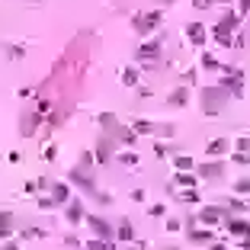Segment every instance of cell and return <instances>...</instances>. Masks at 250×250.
<instances>
[{
	"label": "cell",
	"instance_id": "12",
	"mask_svg": "<svg viewBox=\"0 0 250 250\" xmlns=\"http://www.w3.org/2000/svg\"><path fill=\"white\" fill-rule=\"evenodd\" d=\"M212 237H215V231H212V228H196V221H192V225H190V231H186V241H190V244H212Z\"/></svg>",
	"mask_w": 250,
	"mask_h": 250
},
{
	"label": "cell",
	"instance_id": "45",
	"mask_svg": "<svg viewBox=\"0 0 250 250\" xmlns=\"http://www.w3.org/2000/svg\"><path fill=\"white\" fill-rule=\"evenodd\" d=\"M132 199H135V202H144V190H132Z\"/></svg>",
	"mask_w": 250,
	"mask_h": 250
},
{
	"label": "cell",
	"instance_id": "47",
	"mask_svg": "<svg viewBox=\"0 0 250 250\" xmlns=\"http://www.w3.org/2000/svg\"><path fill=\"white\" fill-rule=\"evenodd\" d=\"M241 250H250V237H241V244H237Z\"/></svg>",
	"mask_w": 250,
	"mask_h": 250
},
{
	"label": "cell",
	"instance_id": "9",
	"mask_svg": "<svg viewBox=\"0 0 250 250\" xmlns=\"http://www.w3.org/2000/svg\"><path fill=\"white\" fill-rule=\"evenodd\" d=\"M186 42H190L192 48H202L205 42H209V29H205L202 23H190L186 26Z\"/></svg>",
	"mask_w": 250,
	"mask_h": 250
},
{
	"label": "cell",
	"instance_id": "37",
	"mask_svg": "<svg viewBox=\"0 0 250 250\" xmlns=\"http://www.w3.org/2000/svg\"><path fill=\"white\" fill-rule=\"evenodd\" d=\"M7 55L16 61V58H23V55H26V48L23 45H7Z\"/></svg>",
	"mask_w": 250,
	"mask_h": 250
},
{
	"label": "cell",
	"instance_id": "7",
	"mask_svg": "<svg viewBox=\"0 0 250 250\" xmlns=\"http://www.w3.org/2000/svg\"><path fill=\"white\" fill-rule=\"evenodd\" d=\"M221 173H225V164H221V160H202V164H196L199 180H218Z\"/></svg>",
	"mask_w": 250,
	"mask_h": 250
},
{
	"label": "cell",
	"instance_id": "4",
	"mask_svg": "<svg viewBox=\"0 0 250 250\" xmlns=\"http://www.w3.org/2000/svg\"><path fill=\"white\" fill-rule=\"evenodd\" d=\"M157 58H160V38H151V42H141V45H138V64H141V68L157 64Z\"/></svg>",
	"mask_w": 250,
	"mask_h": 250
},
{
	"label": "cell",
	"instance_id": "30",
	"mask_svg": "<svg viewBox=\"0 0 250 250\" xmlns=\"http://www.w3.org/2000/svg\"><path fill=\"white\" fill-rule=\"evenodd\" d=\"M221 23H228L231 29H237V23H241V10H228V13L221 16Z\"/></svg>",
	"mask_w": 250,
	"mask_h": 250
},
{
	"label": "cell",
	"instance_id": "20",
	"mask_svg": "<svg viewBox=\"0 0 250 250\" xmlns=\"http://www.w3.org/2000/svg\"><path fill=\"white\" fill-rule=\"evenodd\" d=\"M115 241H122V244L135 241V228H132V221H129V218H122L119 225H115Z\"/></svg>",
	"mask_w": 250,
	"mask_h": 250
},
{
	"label": "cell",
	"instance_id": "38",
	"mask_svg": "<svg viewBox=\"0 0 250 250\" xmlns=\"http://www.w3.org/2000/svg\"><path fill=\"white\" fill-rule=\"evenodd\" d=\"M38 190H42V183H38V180H29L23 186V192H29V196H32V192H38Z\"/></svg>",
	"mask_w": 250,
	"mask_h": 250
},
{
	"label": "cell",
	"instance_id": "3",
	"mask_svg": "<svg viewBox=\"0 0 250 250\" xmlns=\"http://www.w3.org/2000/svg\"><path fill=\"white\" fill-rule=\"evenodd\" d=\"M225 218H228V212L221 209V205H202L196 212V221H202L205 228H215V225H225Z\"/></svg>",
	"mask_w": 250,
	"mask_h": 250
},
{
	"label": "cell",
	"instance_id": "17",
	"mask_svg": "<svg viewBox=\"0 0 250 250\" xmlns=\"http://www.w3.org/2000/svg\"><path fill=\"white\" fill-rule=\"evenodd\" d=\"M228 151H231V141H228V135L212 138V141L205 144V154H209V157H221V154H228Z\"/></svg>",
	"mask_w": 250,
	"mask_h": 250
},
{
	"label": "cell",
	"instance_id": "16",
	"mask_svg": "<svg viewBox=\"0 0 250 250\" xmlns=\"http://www.w3.org/2000/svg\"><path fill=\"white\" fill-rule=\"evenodd\" d=\"M225 228L231 237H250V221L244 218H225Z\"/></svg>",
	"mask_w": 250,
	"mask_h": 250
},
{
	"label": "cell",
	"instance_id": "39",
	"mask_svg": "<svg viewBox=\"0 0 250 250\" xmlns=\"http://www.w3.org/2000/svg\"><path fill=\"white\" fill-rule=\"evenodd\" d=\"M212 3H215V0H192V7H196V10H209Z\"/></svg>",
	"mask_w": 250,
	"mask_h": 250
},
{
	"label": "cell",
	"instance_id": "33",
	"mask_svg": "<svg viewBox=\"0 0 250 250\" xmlns=\"http://www.w3.org/2000/svg\"><path fill=\"white\" fill-rule=\"evenodd\" d=\"M225 202H228V209H234V212H247V202H244V199H237V196L225 199Z\"/></svg>",
	"mask_w": 250,
	"mask_h": 250
},
{
	"label": "cell",
	"instance_id": "21",
	"mask_svg": "<svg viewBox=\"0 0 250 250\" xmlns=\"http://www.w3.org/2000/svg\"><path fill=\"white\" fill-rule=\"evenodd\" d=\"M119 80L125 83V87H138V80H141V71L129 64V68H122V71H119Z\"/></svg>",
	"mask_w": 250,
	"mask_h": 250
},
{
	"label": "cell",
	"instance_id": "8",
	"mask_svg": "<svg viewBox=\"0 0 250 250\" xmlns=\"http://www.w3.org/2000/svg\"><path fill=\"white\" fill-rule=\"evenodd\" d=\"M221 87L228 90V96H231V99H241V96H244V77H241V71H234V74H225Z\"/></svg>",
	"mask_w": 250,
	"mask_h": 250
},
{
	"label": "cell",
	"instance_id": "6",
	"mask_svg": "<svg viewBox=\"0 0 250 250\" xmlns=\"http://www.w3.org/2000/svg\"><path fill=\"white\" fill-rule=\"evenodd\" d=\"M83 221L90 225V231H93L96 237H103V241H109V237H113V241H115V228L109 225V221L103 218V215H87Z\"/></svg>",
	"mask_w": 250,
	"mask_h": 250
},
{
	"label": "cell",
	"instance_id": "44",
	"mask_svg": "<svg viewBox=\"0 0 250 250\" xmlns=\"http://www.w3.org/2000/svg\"><path fill=\"white\" fill-rule=\"evenodd\" d=\"M7 160H10V164H19L23 157H19V151H10V154H7Z\"/></svg>",
	"mask_w": 250,
	"mask_h": 250
},
{
	"label": "cell",
	"instance_id": "40",
	"mask_svg": "<svg viewBox=\"0 0 250 250\" xmlns=\"http://www.w3.org/2000/svg\"><path fill=\"white\" fill-rule=\"evenodd\" d=\"M125 250H148V244H144V241H129V247H125Z\"/></svg>",
	"mask_w": 250,
	"mask_h": 250
},
{
	"label": "cell",
	"instance_id": "24",
	"mask_svg": "<svg viewBox=\"0 0 250 250\" xmlns=\"http://www.w3.org/2000/svg\"><path fill=\"white\" fill-rule=\"evenodd\" d=\"M42 237H48L45 228H23L19 231V241H42Z\"/></svg>",
	"mask_w": 250,
	"mask_h": 250
},
{
	"label": "cell",
	"instance_id": "35",
	"mask_svg": "<svg viewBox=\"0 0 250 250\" xmlns=\"http://www.w3.org/2000/svg\"><path fill=\"white\" fill-rule=\"evenodd\" d=\"M231 148H234V151H250V135H241Z\"/></svg>",
	"mask_w": 250,
	"mask_h": 250
},
{
	"label": "cell",
	"instance_id": "31",
	"mask_svg": "<svg viewBox=\"0 0 250 250\" xmlns=\"http://www.w3.org/2000/svg\"><path fill=\"white\" fill-rule=\"evenodd\" d=\"M234 196H250V176H241L234 183Z\"/></svg>",
	"mask_w": 250,
	"mask_h": 250
},
{
	"label": "cell",
	"instance_id": "46",
	"mask_svg": "<svg viewBox=\"0 0 250 250\" xmlns=\"http://www.w3.org/2000/svg\"><path fill=\"white\" fill-rule=\"evenodd\" d=\"M209 250H228V244H225V241H218V244H209Z\"/></svg>",
	"mask_w": 250,
	"mask_h": 250
},
{
	"label": "cell",
	"instance_id": "25",
	"mask_svg": "<svg viewBox=\"0 0 250 250\" xmlns=\"http://www.w3.org/2000/svg\"><path fill=\"white\" fill-rule=\"evenodd\" d=\"M170 164L176 167V170H196V160L190 157V154H173V160Z\"/></svg>",
	"mask_w": 250,
	"mask_h": 250
},
{
	"label": "cell",
	"instance_id": "29",
	"mask_svg": "<svg viewBox=\"0 0 250 250\" xmlns=\"http://www.w3.org/2000/svg\"><path fill=\"white\" fill-rule=\"evenodd\" d=\"M231 164H237V167H250V151H231Z\"/></svg>",
	"mask_w": 250,
	"mask_h": 250
},
{
	"label": "cell",
	"instance_id": "48",
	"mask_svg": "<svg viewBox=\"0 0 250 250\" xmlns=\"http://www.w3.org/2000/svg\"><path fill=\"white\" fill-rule=\"evenodd\" d=\"M157 7H170V3H176V0H154Z\"/></svg>",
	"mask_w": 250,
	"mask_h": 250
},
{
	"label": "cell",
	"instance_id": "32",
	"mask_svg": "<svg viewBox=\"0 0 250 250\" xmlns=\"http://www.w3.org/2000/svg\"><path fill=\"white\" fill-rule=\"evenodd\" d=\"M148 215H151V218H164V215H167V205H164V202L148 205Z\"/></svg>",
	"mask_w": 250,
	"mask_h": 250
},
{
	"label": "cell",
	"instance_id": "13",
	"mask_svg": "<svg viewBox=\"0 0 250 250\" xmlns=\"http://www.w3.org/2000/svg\"><path fill=\"white\" fill-rule=\"evenodd\" d=\"M113 141H115L113 135H99V141H96V151H93L96 164H106V160L113 157Z\"/></svg>",
	"mask_w": 250,
	"mask_h": 250
},
{
	"label": "cell",
	"instance_id": "2",
	"mask_svg": "<svg viewBox=\"0 0 250 250\" xmlns=\"http://www.w3.org/2000/svg\"><path fill=\"white\" fill-rule=\"evenodd\" d=\"M160 19H164V13H160V10H144V13H135V16H132V26H135V32L141 38H148L151 32L160 29Z\"/></svg>",
	"mask_w": 250,
	"mask_h": 250
},
{
	"label": "cell",
	"instance_id": "15",
	"mask_svg": "<svg viewBox=\"0 0 250 250\" xmlns=\"http://www.w3.org/2000/svg\"><path fill=\"white\" fill-rule=\"evenodd\" d=\"M48 196L55 199V205H68L71 202V186L68 183H48Z\"/></svg>",
	"mask_w": 250,
	"mask_h": 250
},
{
	"label": "cell",
	"instance_id": "26",
	"mask_svg": "<svg viewBox=\"0 0 250 250\" xmlns=\"http://www.w3.org/2000/svg\"><path fill=\"white\" fill-rule=\"evenodd\" d=\"M132 129H135L138 135H154V132H157V125H154V122H148V119H138V122H132Z\"/></svg>",
	"mask_w": 250,
	"mask_h": 250
},
{
	"label": "cell",
	"instance_id": "11",
	"mask_svg": "<svg viewBox=\"0 0 250 250\" xmlns=\"http://www.w3.org/2000/svg\"><path fill=\"white\" fill-rule=\"evenodd\" d=\"M64 218H68V225H83V218H87V212H83V202L80 199H71L68 205H64Z\"/></svg>",
	"mask_w": 250,
	"mask_h": 250
},
{
	"label": "cell",
	"instance_id": "1",
	"mask_svg": "<svg viewBox=\"0 0 250 250\" xmlns=\"http://www.w3.org/2000/svg\"><path fill=\"white\" fill-rule=\"evenodd\" d=\"M228 103V90L221 83H212V87H202V113L205 115H218Z\"/></svg>",
	"mask_w": 250,
	"mask_h": 250
},
{
	"label": "cell",
	"instance_id": "43",
	"mask_svg": "<svg viewBox=\"0 0 250 250\" xmlns=\"http://www.w3.org/2000/svg\"><path fill=\"white\" fill-rule=\"evenodd\" d=\"M237 10H241V13H250V0H237Z\"/></svg>",
	"mask_w": 250,
	"mask_h": 250
},
{
	"label": "cell",
	"instance_id": "22",
	"mask_svg": "<svg viewBox=\"0 0 250 250\" xmlns=\"http://www.w3.org/2000/svg\"><path fill=\"white\" fill-rule=\"evenodd\" d=\"M167 103H170V106H186V103H190V87H176V90L167 96Z\"/></svg>",
	"mask_w": 250,
	"mask_h": 250
},
{
	"label": "cell",
	"instance_id": "19",
	"mask_svg": "<svg viewBox=\"0 0 250 250\" xmlns=\"http://www.w3.org/2000/svg\"><path fill=\"white\" fill-rule=\"evenodd\" d=\"M113 132H115V135H113L115 141H122V144H129V148H132V144L138 141V132L132 129V125H115Z\"/></svg>",
	"mask_w": 250,
	"mask_h": 250
},
{
	"label": "cell",
	"instance_id": "41",
	"mask_svg": "<svg viewBox=\"0 0 250 250\" xmlns=\"http://www.w3.org/2000/svg\"><path fill=\"white\" fill-rule=\"evenodd\" d=\"M0 250H23V247H19V244H13V237H10V241L0 244Z\"/></svg>",
	"mask_w": 250,
	"mask_h": 250
},
{
	"label": "cell",
	"instance_id": "28",
	"mask_svg": "<svg viewBox=\"0 0 250 250\" xmlns=\"http://www.w3.org/2000/svg\"><path fill=\"white\" fill-rule=\"evenodd\" d=\"M164 228H167V234H176V231L183 228V218H180V215H170V218L164 221Z\"/></svg>",
	"mask_w": 250,
	"mask_h": 250
},
{
	"label": "cell",
	"instance_id": "27",
	"mask_svg": "<svg viewBox=\"0 0 250 250\" xmlns=\"http://www.w3.org/2000/svg\"><path fill=\"white\" fill-rule=\"evenodd\" d=\"M115 160H119L122 167H138V154H135V151H122Z\"/></svg>",
	"mask_w": 250,
	"mask_h": 250
},
{
	"label": "cell",
	"instance_id": "42",
	"mask_svg": "<svg viewBox=\"0 0 250 250\" xmlns=\"http://www.w3.org/2000/svg\"><path fill=\"white\" fill-rule=\"evenodd\" d=\"M167 151H170V148H167V144H154V154H157V157H164Z\"/></svg>",
	"mask_w": 250,
	"mask_h": 250
},
{
	"label": "cell",
	"instance_id": "10",
	"mask_svg": "<svg viewBox=\"0 0 250 250\" xmlns=\"http://www.w3.org/2000/svg\"><path fill=\"white\" fill-rule=\"evenodd\" d=\"M209 32H212L215 45H221V48H231V45H234V29H231L228 23H218L215 29H209Z\"/></svg>",
	"mask_w": 250,
	"mask_h": 250
},
{
	"label": "cell",
	"instance_id": "34",
	"mask_svg": "<svg viewBox=\"0 0 250 250\" xmlns=\"http://www.w3.org/2000/svg\"><path fill=\"white\" fill-rule=\"evenodd\" d=\"M55 157H58V144H45V148H42V160H48V164H52Z\"/></svg>",
	"mask_w": 250,
	"mask_h": 250
},
{
	"label": "cell",
	"instance_id": "49",
	"mask_svg": "<svg viewBox=\"0 0 250 250\" xmlns=\"http://www.w3.org/2000/svg\"><path fill=\"white\" fill-rule=\"evenodd\" d=\"M29 3H38V0H29Z\"/></svg>",
	"mask_w": 250,
	"mask_h": 250
},
{
	"label": "cell",
	"instance_id": "5",
	"mask_svg": "<svg viewBox=\"0 0 250 250\" xmlns=\"http://www.w3.org/2000/svg\"><path fill=\"white\" fill-rule=\"evenodd\" d=\"M68 180L74 183V186H80L83 192H96V183H93V173L87 170V167H71V173H68Z\"/></svg>",
	"mask_w": 250,
	"mask_h": 250
},
{
	"label": "cell",
	"instance_id": "14",
	"mask_svg": "<svg viewBox=\"0 0 250 250\" xmlns=\"http://www.w3.org/2000/svg\"><path fill=\"white\" fill-rule=\"evenodd\" d=\"M173 186H176V190H196V186H199V176H196V170H176V176H173Z\"/></svg>",
	"mask_w": 250,
	"mask_h": 250
},
{
	"label": "cell",
	"instance_id": "23",
	"mask_svg": "<svg viewBox=\"0 0 250 250\" xmlns=\"http://www.w3.org/2000/svg\"><path fill=\"white\" fill-rule=\"evenodd\" d=\"M199 68H205V71H221V61L215 58L212 52H202V55H199Z\"/></svg>",
	"mask_w": 250,
	"mask_h": 250
},
{
	"label": "cell",
	"instance_id": "18",
	"mask_svg": "<svg viewBox=\"0 0 250 250\" xmlns=\"http://www.w3.org/2000/svg\"><path fill=\"white\" fill-rule=\"evenodd\" d=\"M16 228V215L13 212H0V241H10Z\"/></svg>",
	"mask_w": 250,
	"mask_h": 250
},
{
	"label": "cell",
	"instance_id": "50",
	"mask_svg": "<svg viewBox=\"0 0 250 250\" xmlns=\"http://www.w3.org/2000/svg\"><path fill=\"white\" fill-rule=\"evenodd\" d=\"M228 250H234V247H228ZM237 250H241V247H237Z\"/></svg>",
	"mask_w": 250,
	"mask_h": 250
},
{
	"label": "cell",
	"instance_id": "36",
	"mask_svg": "<svg viewBox=\"0 0 250 250\" xmlns=\"http://www.w3.org/2000/svg\"><path fill=\"white\" fill-rule=\"evenodd\" d=\"M36 205H38V209H48V212H52V209H55V199H52V196H38Z\"/></svg>",
	"mask_w": 250,
	"mask_h": 250
}]
</instances>
